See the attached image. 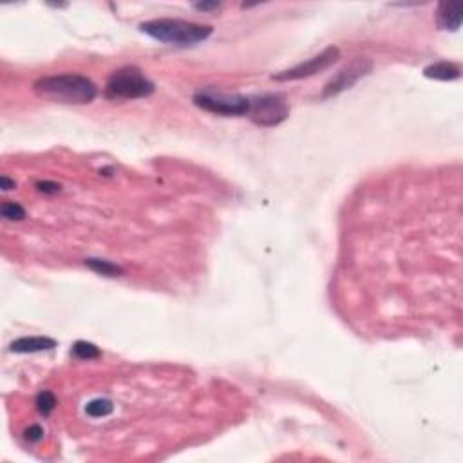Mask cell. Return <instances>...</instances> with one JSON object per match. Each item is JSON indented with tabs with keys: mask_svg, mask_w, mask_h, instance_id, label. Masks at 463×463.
<instances>
[{
	"mask_svg": "<svg viewBox=\"0 0 463 463\" xmlns=\"http://www.w3.org/2000/svg\"><path fill=\"white\" fill-rule=\"evenodd\" d=\"M57 407V397L51 391H42L37 397V409L42 416H49Z\"/></svg>",
	"mask_w": 463,
	"mask_h": 463,
	"instance_id": "obj_15",
	"label": "cell"
},
{
	"mask_svg": "<svg viewBox=\"0 0 463 463\" xmlns=\"http://www.w3.org/2000/svg\"><path fill=\"white\" fill-rule=\"evenodd\" d=\"M194 106L217 116H248L250 98L241 95L215 91V89H203L196 92Z\"/></svg>",
	"mask_w": 463,
	"mask_h": 463,
	"instance_id": "obj_4",
	"label": "cell"
},
{
	"mask_svg": "<svg viewBox=\"0 0 463 463\" xmlns=\"http://www.w3.org/2000/svg\"><path fill=\"white\" fill-rule=\"evenodd\" d=\"M156 87L138 67H121L107 80L104 96L110 101H125L147 98L154 95Z\"/></svg>",
	"mask_w": 463,
	"mask_h": 463,
	"instance_id": "obj_3",
	"label": "cell"
},
{
	"mask_svg": "<svg viewBox=\"0 0 463 463\" xmlns=\"http://www.w3.org/2000/svg\"><path fill=\"white\" fill-rule=\"evenodd\" d=\"M373 71V62L369 58H355L353 62H349L340 69L333 78L324 86V91L320 95L322 100L333 98V96L340 95V92L348 91L355 83L362 80L364 77H368Z\"/></svg>",
	"mask_w": 463,
	"mask_h": 463,
	"instance_id": "obj_6",
	"label": "cell"
},
{
	"mask_svg": "<svg viewBox=\"0 0 463 463\" xmlns=\"http://www.w3.org/2000/svg\"><path fill=\"white\" fill-rule=\"evenodd\" d=\"M24 438L29 444H39L43 440V429L40 425H29L28 429L24 431Z\"/></svg>",
	"mask_w": 463,
	"mask_h": 463,
	"instance_id": "obj_16",
	"label": "cell"
},
{
	"mask_svg": "<svg viewBox=\"0 0 463 463\" xmlns=\"http://www.w3.org/2000/svg\"><path fill=\"white\" fill-rule=\"evenodd\" d=\"M35 92L42 98L62 101V104H91L98 95V87L95 81L81 75H55V77H43L35 81Z\"/></svg>",
	"mask_w": 463,
	"mask_h": 463,
	"instance_id": "obj_1",
	"label": "cell"
},
{
	"mask_svg": "<svg viewBox=\"0 0 463 463\" xmlns=\"http://www.w3.org/2000/svg\"><path fill=\"white\" fill-rule=\"evenodd\" d=\"M37 188H39V192H42V194H58L62 186L55 181H39L37 183Z\"/></svg>",
	"mask_w": 463,
	"mask_h": 463,
	"instance_id": "obj_17",
	"label": "cell"
},
{
	"mask_svg": "<svg viewBox=\"0 0 463 463\" xmlns=\"http://www.w3.org/2000/svg\"><path fill=\"white\" fill-rule=\"evenodd\" d=\"M436 24L445 31H458L462 26V13L460 6L454 2H442L436 10Z\"/></svg>",
	"mask_w": 463,
	"mask_h": 463,
	"instance_id": "obj_9",
	"label": "cell"
},
{
	"mask_svg": "<svg viewBox=\"0 0 463 463\" xmlns=\"http://www.w3.org/2000/svg\"><path fill=\"white\" fill-rule=\"evenodd\" d=\"M248 116L259 127H277L290 116V106L279 92L250 96Z\"/></svg>",
	"mask_w": 463,
	"mask_h": 463,
	"instance_id": "obj_5",
	"label": "cell"
},
{
	"mask_svg": "<svg viewBox=\"0 0 463 463\" xmlns=\"http://www.w3.org/2000/svg\"><path fill=\"white\" fill-rule=\"evenodd\" d=\"M219 2H199V4H194L197 11H214L219 10Z\"/></svg>",
	"mask_w": 463,
	"mask_h": 463,
	"instance_id": "obj_18",
	"label": "cell"
},
{
	"mask_svg": "<svg viewBox=\"0 0 463 463\" xmlns=\"http://www.w3.org/2000/svg\"><path fill=\"white\" fill-rule=\"evenodd\" d=\"M112 411H115V406L107 398H96V400H91L86 406V413L91 418H106Z\"/></svg>",
	"mask_w": 463,
	"mask_h": 463,
	"instance_id": "obj_12",
	"label": "cell"
},
{
	"mask_svg": "<svg viewBox=\"0 0 463 463\" xmlns=\"http://www.w3.org/2000/svg\"><path fill=\"white\" fill-rule=\"evenodd\" d=\"M424 77L431 78V80L453 81L462 77V69H460V66H456L453 62H438L425 67Z\"/></svg>",
	"mask_w": 463,
	"mask_h": 463,
	"instance_id": "obj_10",
	"label": "cell"
},
{
	"mask_svg": "<svg viewBox=\"0 0 463 463\" xmlns=\"http://www.w3.org/2000/svg\"><path fill=\"white\" fill-rule=\"evenodd\" d=\"M139 31L158 42L179 46V48H188V46L205 42L214 33L212 26L196 24V22L181 19L148 20V22L139 24Z\"/></svg>",
	"mask_w": 463,
	"mask_h": 463,
	"instance_id": "obj_2",
	"label": "cell"
},
{
	"mask_svg": "<svg viewBox=\"0 0 463 463\" xmlns=\"http://www.w3.org/2000/svg\"><path fill=\"white\" fill-rule=\"evenodd\" d=\"M0 215L8 221H22L26 217L24 206H20L19 203L13 201H4L0 206Z\"/></svg>",
	"mask_w": 463,
	"mask_h": 463,
	"instance_id": "obj_14",
	"label": "cell"
},
{
	"mask_svg": "<svg viewBox=\"0 0 463 463\" xmlns=\"http://www.w3.org/2000/svg\"><path fill=\"white\" fill-rule=\"evenodd\" d=\"M14 186H17V183L11 181L8 176L0 177V188H2V190H11V188H14Z\"/></svg>",
	"mask_w": 463,
	"mask_h": 463,
	"instance_id": "obj_19",
	"label": "cell"
},
{
	"mask_svg": "<svg viewBox=\"0 0 463 463\" xmlns=\"http://www.w3.org/2000/svg\"><path fill=\"white\" fill-rule=\"evenodd\" d=\"M72 355L80 360H92V358H98L101 355L100 348L91 342H86V340H78L77 344L72 346Z\"/></svg>",
	"mask_w": 463,
	"mask_h": 463,
	"instance_id": "obj_13",
	"label": "cell"
},
{
	"mask_svg": "<svg viewBox=\"0 0 463 463\" xmlns=\"http://www.w3.org/2000/svg\"><path fill=\"white\" fill-rule=\"evenodd\" d=\"M86 266L95 273H98V275H104V277H119V275H124V268L110 263V261H106V259L89 257L86 259Z\"/></svg>",
	"mask_w": 463,
	"mask_h": 463,
	"instance_id": "obj_11",
	"label": "cell"
},
{
	"mask_svg": "<svg viewBox=\"0 0 463 463\" xmlns=\"http://www.w3.org/2000/svg\"><path fill=\"white\" fill-rule=\"evenodd\" d=\"M340 58V51L339 48H326L322 53L315 55L310 60H306V62L299 63L295 67H290L286 71H281L277 75H273V80L277 81H295V80H302V78H310L315 77L319 72L326 71V69H330L331 66L339 62Z\"/></svg>",
	"mask_w": 463,
	"mask_h": 463,
	"instance_id": "obj_7",
	"label": "cell"
},
{
	"mask_svg": "<svg viewBox=\"0 0 463 463\" xmlns=\"http://www.w3.org/2000/svg\"><path fill=\"white\" fill-rule=\"evenodd\" d=\"M57 348V340L49 337H22L11 342L10 349L13 353L28 355V353H40V351H49Z\"/></svg>",
	"mask_w": 463,
	"mask_h": 463,
	"instance_id": "obj_8",
	"label": "cell"
}]
</instances>
